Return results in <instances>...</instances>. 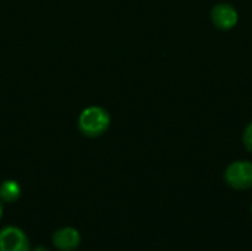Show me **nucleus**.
<instances>
[{"instance_id": "1", "label": "nucleus", "mask_w": 252, "mask_h": 251, "mask_svg": "<svg viewBox=\"0 0 252 251\" xmlns=\"http://www.w3.org/2000/svg\"><path fill=\"white\" fill-rule=\"evenodd\" d=\"M111 124L108 111L102 107H87L78 117V129L89 138H97L103 135Z\"/></svg>"}, {"instance_id": "2", "label": "nucleus", "mask_w": 252, "mask_h": 251, "mask_svg": "<svg viewBox=\"0 0 252 251\" xmlns=\"http://www.w3.org/2000/svg\"><path fill=\"white\" fill-rule=\"evenodd\" d=\"M224 180L226 183L236 189L245 191L252 188V163L247 160H239L230 163L224 170Z\"/></svg>"}, {"instance_id": "3", "label": "nucleus", "mask_w": 252, "mask_h": 251, "mask_svg": "<svg viewBox=\"0 0 252 251\" xmlns=\"http://www.w3.org/2000/svg\"><path fill=\"white\" fill-rule=\"evenodd\" d=\"M210 16H211L213 25L221 31H229V30L235 28L239 21V13L235 9V6H232L230 3H226V1H220L217 4H214Z\"/></svg>"}, {"instance_id": "4", "label": "nucleus", "mask_w": 252, "mask_h": 251, "mask_svg": "<svg viewBox=\"0 0 252 251\" xmlns=\"http://www.w3.org/2000/svg\"><path fill=\"white\" fill-rule=\"evenodd\" d=\"M0 251H31L27 234L16 226H6L0 231Z\"/></svg>"}, {"instance_id": "5", "label": "nucleus", "mask_w": 252, "mask_h": 251, "mask_svg": "<svg viewBox=\"0 0 252 251\" xmlns=\"http://www.w3.org/2000/svg\"><path fill=\"white\" fill-rule=\"evenodd\" d=\"M53 246L61 251H74L80 247L81 235L75 228L65 226L58 229L52 237Z\"/></svg>"}, {"instance_id": "6", "label": "nucleus", "mask_w": 252, "mask_h": 251, "mask_svg": "<svg viewBox=\"0 0 252 251\" xmlns=\"http://www.w3.org/2000/svg\"><path fill=\"white\" fill-rule=\"evenodd\" d=\"M21 197V186L16 180H4L0 185V200L3 203H15Z\"/></svg>"}, {"instance_id": "7", "label": "nucleus", "mask_w": 252, "mask_h": 251, "mask_svg": "<svg viewBox=\"0 0 252 251\" xmlns=\"http://www.w3.org/2000/svg\"><path fill=\"white\" fill-rule=\"evenodd\" d=\"M242 143L247 151L252 152V121L245 127V130L242 133Z\"/></svg>"}, {"instance_id": "8", "label": "nucleus", "mask_w": 252, "mask_h": 251, "mask_svg": "<svg viewBox=\"0 0 252 251\" xmlns=\"http://www.w3.org/2000/svg\"><path fill=\"white\" fill-rule=\"evenodd\" d=\"M32 251H49V249H47V247H44V246H37V247H35Z\"/></svg>"}, {"instance_id": "9", "label": "nucleus", "mask_w": 252, "mask_h": 251, "mask_svg": "<svg viewBox=\"0 0 252 251\" xmlns=\"http://www.w3.org/2000/svg\"><path fill=\"white\" fill-rule=\"evenodd\" d=\"M1 216H3V201L0 200V219H1Z\"/></svg>"}, {"instance_id": "10", "label": "nucleus", "mask_w": 252, "mask_h": 251, "mask_svg": "<svg viewBox=\"0 0 252 251\" xmlns=\"http://www.w3.org/2000/svg\"><path fill=\"white\" fill-rule=\"evenodd\" d=\"M251 215H252V204H251Z\"/></svg>"}]
</instances>
